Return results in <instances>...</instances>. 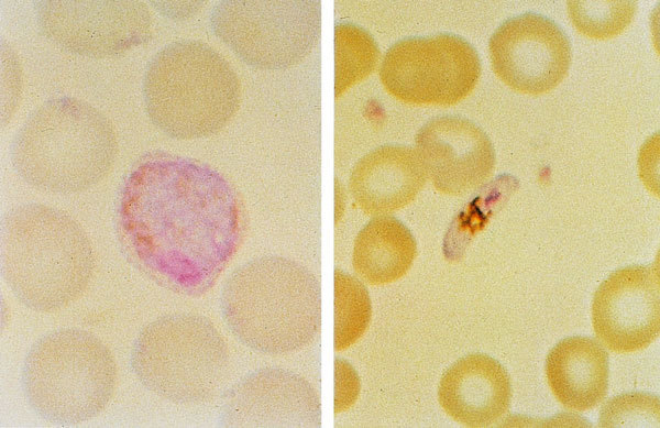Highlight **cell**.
I'll return each instance as SVG.
<instances>
[{
  "label": "cell",
  "instance_id": "6da1fadb",
  "mask_svg": "<svg viewBox=\"0 0 660 428\" xmlns=\"http://www.w3.org/2000/svg\"><path fill=\"white\" fill-rule=\"evenodd\" d=\"M114 230L127 261L179 295L208 292L241 245L242 199L208 164L175 153L141 155L123 177Z\"/></svg>",
  "mask_w": 660,
  "mask_h": 428
},
{
  "label": "cell",
  "instance_id": "7a4b0ae2",
  "mask_svg": "<svg viewBox=\"0 0 660 428\" xmlns=\"http://www.w3.org/2000/svg\"><path fill=\"white\" fill-rule=\"evenodd\" d=\"M220 308L242 344L272 355L306 348L322 322L318 279L306 266L278 255L255 257L232 271L221 289Z\"/></svg>",
  "mask_w": 660,
  "mask_h": 428
},
{
  "label": "cell",
  "instance_id": "3957f363",
  "mask_svg": "<svg viewBox=\"0 0 660 428\" xmlns=\"http://www.w3.org/2000/svg\"><path fill=\"white\" fill-rule=\"evenodd\" d=\"M1 275L14 296L40 312L76 300L89 284L94 250L80 224L65 211L24 204L1 218Z\"/></svg>",
  "mask_w": 660,
  "mask_h": 428
},
{
  "label": "cell",
  "instance_id": "277c9868",
  "mask_svg": "<svg viewBox=\"0 0 660 428\" xmlns=\"http://www.w3.org/2000/svg\"><path fill=\"white\" fill-rule=\"evenodd\" d=\"M117 154L111 121L89 102L70 96L48 99L35 108L10 146L12 166L25 183L63 195L97 185Z\"/></svg>",
  "mask_w": 660,
  "mask_h": 428
},
{
  "label": "cell",
  "instance_id": "5b68a950",
  "mask_svg": "<svg viewBox=\"0 0 660 428\" xmlns=\"http://www.w3.org/2000/svg\"><path fill=\"white\" fill-rule=\"evenodd\" d=\"M145 111L169 138L201 139L221 131L241 101L229 62L197 40L172 42L148 61L142 83Z\"/></svg>",
  "mask_w": 660,
  "mask_h": 428
},
{
  "label": "cell",
  "instance_id": "8992f818",
  "mask_svg": "<svg viewBox=\"0 0 660 428\" xmlns=\"http://www.w3.org/2000/svg\"><path fill=\"white\" fill-rule=\"evenodd\" d=\"M21 382L25 399L38 417L62 426L78 425L109 404L117 365L109 348L94 333L61 328L31 345Z\"/></svg>",
  "mask_w": 660,
  "mask_h": 428
},
{
  "label": "cell",
  "instance_id": "52a82bcc",
  "mask_svg": "<svg viewBox=\"0 0 660 428\" xmlns=\"http://www.w3.org/2000/svg\"><path fill=\"white\" fill-rule=\"evenodd\" d=\"M130 363L150 392L176 404H199L222 387L229 352L208 318L176 312L156 318L139 332Z\"/></svg>",
  "mask_w": 660,
  "mask_h": 428
},
{
  "label": "cell",
  "instance_id": "ba28073f",
  "mask_svg": "<svg viewBox=\"0 0 660 428\" xmlns=\"http://www.w3.org/2000/svg\"><path fill=\"white\" fill-rule=\"evenodd\" d=\"M212 33L246 65L278 70L300 63L319 42L318 0H224L210 14Z\"/></svg>",
  "mask_w": 660,
  "mask_h": 428
},
{
  "label": "cell",
  "instance_id": "9c48e42d",
  "mask_svg": "<svg viewBox=\"0 0 660 428\" xmlns=\"http://www.w3.org/2000/svg\"><path fill=\"white\" fill-rule=\"evenodd\" d=\"M481 72L480 56L470 42L440 33L394 43L381 63L380 79L400 101L451 106L472 92Z\"/></svg>",
  "mask_w": 660,
  "mask_h": 428
},
{
  "label": "cell",
  "instance_id": "30bf717a",
  "mask_svg": "<svg viewBox=\"0 0 660 428\" xmlns=\"http://www.w3.org/2000/svg\"><path fill=\"white\" fill-rule=\"evenodd\" d=\"M33 7L41 33L79 56H120L152 37V18L142 1L41 0Z\"/></svg>",
  "mask_w": 660,
  "mask_h": 428
},
{
  "label": "cell",
  "instance_id": "8fae6325",
  "mask_svg": "<svg viewBox=\"0 0 660 428\" xmlns=\"http://www.w3.org/2000/svg\"><path fill=\"white\" fill-rule=\"evenodd\" d=\"M496 76L516 91L540 95L556 88L572 59L570 40L553 20L526 12L504 21L488 41Z\"/></svg>",
  "mask_w": 660,
  "mask_h": 428
},
{
  "label": "cell",
  "instance_id": "7c38bea8",
  "mask_svg": "<svg viewBox=\"0 0 660 428\" xmlns=\"http://www.w3.org/2000/svg\"><path fill=\"white\" fill-rule=\"evenodd\" d=\"M592 322L598 340L614 352L648 347L660 331L658 265H630L613 272L594 294Z\"/></svg>",
  "mask_w": 660,
  "mask_h": 428
},
{
  "label": "cell",
  "instance_id": "4fadbf2b",
  "mask_svg": "<svg viewBox=\"0 0 660 428\" xmlns=\"http://www.w3.org/2000/svg\"><path fill=\"white\" fill-rule=\"evenodd\" d=\"M223 427H320L314 387L294 372L264 367L249 373L223 397Z\"/></svg>",
  "mask_w": 660,
  "mask_h": 428
},
{
  "label": "cell",
  "instance_id": "5bb4252c",
  "mask_svg": "<svg viewBox=\"0 0 660 428\" xmlns=\"http://www.w3.org/2000/svg\"><path fill=\"white\" fill-rule=\"evenodd\" d=\"M415 143L433 187L446 195L461 196L475 190L495 167L492 141L466 118H432L419 129Z\"/></svg>",
  "mask_w": 660,
  "mask_h": 428
},
{
  "label": "cell",
  "instance_id": "9a60e30c",
  "mask_svg": "<svg viewBox=\"0 0 660 428\" xmlns=\"http://www.w3.org/2000/svg\"><path fill=\"white\" fill-rule=\"evenodd\" d=\"M438 399L455 421L472 428L495 424L508 410L512 384L494 358L473 353L454 362L442 375Z\"/></svg>",
  "mask_w": 660,
  "mask_h": 428
},
{
  "label": "cell",
  "instance_id": "2e32d148",
  "mask_svg": "<svg viewBox=\"0 0 660 428\" xmlns=\"http://www.w3.org/2000/svg\"><path fill=\"white\" fill-rule=\"evenodd\" d=\"M428 178L416 149L386 144L362 156L350 175V191L369 215L383 216L409 205Z\"/></svg>",
  "mask_w": 660,
  "mask_h": 428
},
{
  "label": "cell",
  "instance_id": "e0dca14e",
  "mask_svg": "<svg viewBox=\"0 0 660 428\" xmlns=\"http://www.w3.org/2000/svg\"><path fill=\"white\" fill-rule=\"evenodd\" d=\"M544 372L553 395L568 409L588 410L607 394L608 354L593 338L559 341L546 358Z\"/></svg>",
  "mask_w": 660,
  "mask_h": 428
},
{
  "label": "cell",
  "instance_id": "ac0fdd59",
  "mask_svg": "<svg viewBox=\"0 0 660 428\" xmlns=\"http://www.w3.org/2000/svg\"><path fill=\"white\" fill-rule=\"evenodd\" d=\"M417 243L410 230L397 218L377 216L358 233L352 254L356 274L371 285H387L411 267Z\"/></svg>",
  "mask_w": 660,
  "mask_h": 428
},
{
  "label": "cell",
  "instance_id": "d6986e66",
  "mask_svg": "<svg viewBox=\"0 0 660 428\" xmlns=\"http://www.w3.org/2000/svg\"><path fill=\"white\" fill-rule=\"evenodd\" d=\"M380 50L370 33L352 23L334 28V96L362 81L374 69Z\"/></svg>",
  "mask_w": 660,
  "mask_h": 428
},
{
  "label": "cell",
  "instance_id": "ffe728a7",
  "mask_svg": "<svg viewBox=\"0 0 660 428\" xmlns=\"http://www.w3.org/2000/svg\"><path fill=\"white\" fill-rule=\"evenodd\" d=\"M372 305L364 285L341 270H334L333 345L342 351L354 344L366 331Z\"/></svg>",
  "mask_w": 660,
  "mask_h": 428
},
{
  "label": "cell",
  "instance_id": "44dd1931",
  "mask_svg": "<svg viewBox=\"0 0 660 428\" xmlns=\"http://www.w3.org/2000/svg\"><path fill=\"white\" fill-rule=\"evenodd\" d=\"M573 25L582 34L607 40L620 34L632 21L636 1H568Z\"/></svg>",
  "mask_w": 660,
  "mask_h": 428
},
{
  "label": "cell",
  "instance_id": "7402d4cb",
  "mask_svg": "<svg viewBox=\"0 0 660 428\" xmlns=\"http://www.w3.org/2000/svg\"><path fill=\"white\" fill-rule=\"evenodd\" d=\"M334 413L348 409L356 399L360 383L354 370L343 360H336Z\"/></svg>",
  "mask_w": 660,
  "mask_h": 428
}]
</instances>
